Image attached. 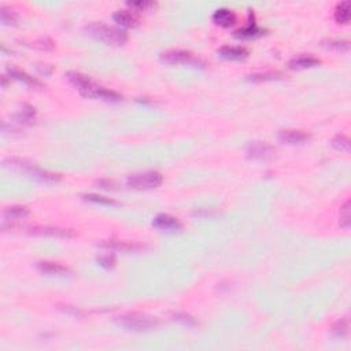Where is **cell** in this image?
<instances>
[{"label": "cell", "mask_w": 351, "mask_h": 351, "mask_svg": "<svg viewBox=\"0 0 351 351\" xmlns=\"http://www.w3.org/2000/svg\"><path fill=\"white\" fill-rule=\"evenodd\" d=\"M85 29L89 36H92L96 40L103 41L109 46H124L128 39L127 33L124 31L114 28V26H109V25L95 22V24L88 25Z\"/></svg>", "instance_id": "6da1fadb"}, {"label": "cell", "mask_w": 351, "mask_h": 351, "mask_svg": "<svg viewBox=\"0 0 351 351\" xmlns=\"http://www.w3.org/2000/svg\"><path fill=\"white\" fill-rule=\"evenodd\" d=\"M118 325L122 328L133 331V332H143V331H150L152 328L158 325V321L147 314L142 313H127L122 314L117 319Z\"/></svg>", "instance_id": "7a4b0ae2"}, {"label": "cell", "mask_w": 351, "mask_h": 351, "mask_svg": "<svg viewBox=\"0 0 351 351\" xmlns=\"http://www.w3.org/2000/svg\"><path fill=\"white\" fill-rule=\"evenodd\" d=\"M163 181V177L158 172H142L128 177V185L135 190H152L158 188Z\"/></svg>", "instance_id": "3957f363"}, {"label": "cell", "mask_w": 351, "mask_h": 351, "mask_svg": "<svg viewBox=\"0 0 351 351\" xmlns=\"http://www.w3.org/2000/svg\"><path fill=\"white\" fill-rule=\"evenodd\" d=\"M4 163H10V168H16L18 170H21V172H24L26 175H29L31 177L33 178H37V180H40V181H55L58 180V177L56 175H52V173H48L46 170H41L40 168H37V166H34L32 163H26L25 160H6Z\"/></svg>", "instance_id": "277c9868"}, {"label": "cell", "mask_w": 351, "mask_h": 351, "mask_svg": "<svg viewBox=\"0 0 351 351\" xmlns=\"http://www.w3.org/2000/svg\"><path fill=\"white\" fill-rule=\"evenodd\" d=\"M246 154L251 160H268L274 157L276 150L271 147V144L265 143V142H251L246 148Z\"/></svg>", "instance_id": "5b68a950"}, {"label": "cell", "mask_w": 351, "mask_h": 351, "mask_svg": "<svg viewBox=\"0 0 351 351\" xmlns=\"http://www.w3.org/2000/svg\"><path fill=\"white\" fill-rule=\"evenodd\" d=\"M160 61L166 64H199L198 59H195L193 55L188 51L183 49H170L160 55Z\"/></svg>", "instance_id": "8992f818"}, {"label": "cell", "mask_w": 351, "mask_h": 351, "mask_svg": "<svg viewBox=\"0 0 351 351\" xmlns=\"http://www.w3.org/2000/svg\"><path fill=\"white\" fill-rule=\"evenodd\" d=\"M66 79L80 91L81 95L85 96V97H91V94H92L96 84H94L92 81L89 80L87 76L77 72H69L66 74Z\"/></svg>", "instance_id": "52a82bcc"}, {"label": "cell", "mask_w": 351, "mask_h": 351, "mask_svg": "<svg viewBox=\"0 0 351 351\" xmlns=\"http://www.w3.org/2000/svg\"><path fill=\"white\" fill-rule=\"evenodd\" d=\"M32 235L37 236H51V238H73L74 232L70 229H62L55 226H34L31 229Z\"/></svg>", "instance_id": "ba28073f"}, {"label": "cell", "mask_w": 351, "mask_h": 351, "mask_svg": "<svg viewBox=\"0 0 351 351\" xmlns=\"http://www.w3.org/2000/svg\"><path fill=\"white\" fill-rule=\"evenodd\" d=\"M152 225L160 231H178L181 229V223L173 216L169 214H158L154 218Z\"/></svg>", "instance_id": "9c48e42d"}, {"label": "cell", "mask_w": 351, "mask_h": 351, "mask_svg": "<svg viewBox=\"0 0 351 351\" xmlns=\"http://www.w3.org/2000/svg\"><path fill=\"white\" fill-rule=\"evenodd\" d=\"M309 139V135L296 129H284L279 132V140L286 144H302Z\"/></svg>", "instance_id": "30bf717a"}, {"label": "cell", "mask_w": 351, "mask_h": 351, "mask_svg": "<svg viewBox=\"0 0 351 351\" xmlns=\"http://www.w3.org/2000/svg\"><path fill=\"white\" fill-rule=\"evenodd\" d=\"M218 54L225 58V59H231V61H240L248 56V51L244 47H231V46H225L218 49Z\"/></svg>", "instance_id": "8fae6325"}, {"label": "cell", "mask_w": 351, "mask_h": 351, "mask_svg": "<svg viewBox=\"0 0 351 351\" xmlns=\"http://www.w3.org/2000/svg\"><path fill=\"white\" fill-rule=\"evenodd\" d=\"M213 21L220 26L228 28L231 25L235 24L236 16L233 14V11L229 8H218L216 13L213 14Z\"/></svg>", "instance_id": "7c38bea8"}, {"label": "cell", "mask_w": 351, "mask_h": 351, "mask_svg": "<svg viewBox=\"0 0 351 351\" xmlns=\"http://www.w3.org/2000/svg\"><path fill=\"white\" fill-rule=\"evenodd\" d=\"M319 64V59L311 55L295 56L294 59L289 61V67L291 69H309V67H316Z\"/></svg>", "instance_id": "4fadbf2b"}, {"label": "cell", "mask_w": 351, "mask_h": 351, "mask_svg": "<svg viewBox=\"0 0 351 351\" xmlns=\"http://www.w3.org/2000/svg\"><path fill=\"white\" fill-rule=\"evenodd\" d=\"M112 18L115 22H118L121 26H125V28H133L137 25V18L127 10H120V11L114 13Z\"/></svg>", "instance_id": "5bb4252c"}, {"label": "cell", "mask_w": 351, "mask_h": 351, "mask_svg": "<svg viewBox=\"0 0 351 351\" xmlns=\"http://www.w3.org/2000/svg\"><path fill=\"white\" fill-rule=\"evenodd\" d=\"M37 268L43 273H47V274H51V276H64L66 273H69V271L64 266L54 262H40L37 265Z\"/></svg>", "instance_id": "9a60e30c"}, {"label": "cell", "mask_w": 351, "mask_h": 351, "mask_svg": "<svg viewBox=\"0 0 351 351\" xmlns=\"http://www.w3.org/2000/svg\"><path fill=\"white\" fill-rule=\"evenodd\" d=\"M335 19L339 24H347L350 21V1H342L335 8Z\"/></svg>", "instance_id": "2e32d148"}, {"label": "cell", "mask_w": 351, "mask_h": 351, "mask_svg": "<svg viewBox=\"0 0 351 351\" xmlns=\"http://www.w3.org/2000/svg\"><path fill=\"white\" fill-rule=\"evenodd\" d=\"M102 247L112 248V250H118V251H135L139 250L140 246L133 244V243H128V241H117V240H109L102 244Z\"/></svg>", "instance_id": "e0dca14e"}, {"label": "cell", "mask_w": 351, "mask_h": 351, "mask_svg": "<svg viewBox=\"0 0 351 351\" xmlns=\"http://www.w3.org/2000/svg\"><path fill=\"white\" fill-rule=\"evenodd\" d=\"M4 218L6 220H19L24 218L29 214V210L22 206H13V207H7L4 210Z\"/></svg>", "instance_id": "ac0fdd59"}, {"label": "cell", "mask_w": 351, "mask_h": 351, "mask_svg": "<svg viewBox=\"0 0 351 351\" xmlns=\"http://www.w3.org/2000/svg\"><path fill=\"white\" fill-rule=\"evenodd\" d=\"M10 74H11L14 79L22 81V82L28 84V85H32V87H40V82H39V81L34 80L33 77L28 76L26 73L21 72V70H16V69H10Z\"/></svg>", "instance_id": "d6986e66"}, {"label": "cell", "mask_w": 351, "mask_h": 351, "mask_svg": "<svg viewBox=\"0 0 351 351\" xmlns=\"http://www.w3.org/2000/svg\"><path fill=\"white\" fill-rule=\"evenodd\" d=\"M332 147L336 148L337 151L347 152L350 150V140L343 135H337L332 139Z\"/></svg>", "instance_id": "ffe728a7"}, {"label": "cell", "mask_w": 351, "mask_h": 351, "mask_svg": "<svg viewBox=\"0 0 351 351\" xmlns=\"http://www.w3.org/2000/svg\"><path fill=\"white\" fill-rule=\"evenodd\" d=\"M351 223L350 216V200H347L340 208V226H343L344 229H349Z\"/></svg>", "instance_id": "44dd1931"}, {"label": "cell", "mask_w": 351, "mask_h": 351, "mask_svg": "<svg viewBox=\"0 0 351 351\" xmlns=\"http://www.w3.org/2000/svg\"><path fill=\"white\" fill-rule=\"evenodd\" d=\"M14 118L19 124H32L33 121H34V110L33 109H25L22 112L16 114Z\"/></svg>", "instance_id": "7402d4cb"}, {"label": "cell", "mask_w": 351, "mask_h": 351, "mask_svg": "<svg viewBox=\"0 0 351 351\" xmlns=\"http://www.w3.org/2000/svg\"><path fill=\"white\" fill-rule=\"evenodd\" d=\"M259 33H261V31L256 28L255 24H250L248 26H246V28L239 29V31L236 32V36H239V37H255Z\"/></svg>", "instance_id": "603a6c76"}, {"label": "cell", "mask_w": 351, "mask_h": 351, "mask_svg": "<svg viewBox=\"0 0 351 351\" xmlns=\"http://www.w3.org/2000/svg\"><path fill=\"white\" fill-rule=\"evenodd\" d=\"M280 73H256V74H251L248 76L250 81H266V80H276L279 79Z\"/></svg>", "instance_id": "cb8c5ba5"}, {"label": "cell", "mask_w": 351, "mask_h": 351, "mask_svg": "<svg viewBox=\"0 0 351 351\" xmlns=\"http://www.w3.org/2000/svg\"><path fill=\"white\" fill-rule=\"evenodd\" d=\"M85 199L89 200V202H94V203H99V205H107V206H115L117 202L112 199H109V198H104V196H99V195H85L84 196Z\"/></svg>", "instance_id": "d4e9b609"}, {"label": "cell", "mask_w": 351, "mask_h": 351, "mask_svg": "<svg viewBox=\"0 0 351 351\" xmlns=\"http://www.w3.org/2000/svg\"><path fill=\"white\" fill-rule=\"evenodd\" d=\"M173 319L181 322L184 325H195L196 324L195 319L192 316H190V314H187V313H176V314H173Z\"/></svg>", "instance_id": "484cf974"}, {"label": "cell", "mask_w": 351, "mask_h": 351, "mask_svg": "<svg viewBox=\"0 0 351 351\" xmlns=\"http://www.w3.org/2000/svg\"><path fill=\"white\" fill-rule=\"evenodd\" d=\"M347 321L346 319H342L339 322H336L334 328H332V334L337 337H343L347 334Z\"/></svg>", "instance_id": "4316f807"}, {"label": "cell", "mask_w": 351, "mask_h": 351, "mask_svg": "<svg viewBox=\"0 0 351 351\" xmlns=\"http://www.w3.org/2000/svg\"><path fill=\"white\" fill-rule=\"evenodd\" d=\"M97 262L100 266H103V268H107V269H110L114 266V263H115V259H114V256L112 255H103L100 256V258H97Z\"/></svg>", "instance_id": "83f0119b"}, {"label": "cell", "mask_w": 351, "mask_h": 351, "mask_svg": "<svg viewBox=\"0 0 351 351\" xmlns=\"http://www.w3.org/2000/svg\"><path fill=\"white\" fill-rule=\"evenodd\" d=\"M329 48H336V49H343V51H347L349 49V43L343 40H329V44H328Z\"/></svg>", "instance_id": "f1b7e54d"}, {"label": "cell", "mask_w": 351, "mask_h": 351, "mask_svg": "<svg viewBox=\"0 0 351 351\" xmlns=\"http://www.w3.org/2000/svg\"><path fill=\"white\" fill-rule=\"evenodd\" d=\"M14 19H16V16H14L13 13H10V14H8L6 8H1V21H3L4 24L14 22Z\"/></svg>", "instance_id": "f546056e"}, {"label": "cell", "mask_w": 351, "mask_h": 351, "mask_svg": "<svg viewBox=\"0 0 351 351\" xmlns=\"http://www.w3.org/2000/svg\"><path fill=\"white\" fill-rule=\"evenodd\" d=\"M128 4L129 6H132V7H139V8H147L152 6V3H147V1H130Z\"/></svg>", "instance_id": "4dcf8cb0"}]
</instances>
